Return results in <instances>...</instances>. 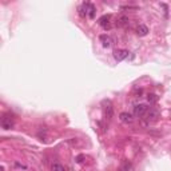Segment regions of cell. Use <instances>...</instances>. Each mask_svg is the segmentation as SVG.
Here are the masks:
<instances>
[{"label": "cell", "mask_w": 171, "mask_h": 171, "mask_svg": "<svg viewBox=\"0 0 171 171\" xmlns=\"http://www.w3.org/2000/svg\"><path fill=\"white\" fill-rule=\"evenodd\" d=\"M128 54L130 52L127 50H116V51H114V58H115V60H118V62H122V60H124L127 58Z\"/></svg>", "instance_id": "5"}, {"label": "cell", "mask_w": 171, "mask_h": 171, "mask_svg": "<svg viewBox=\"0 0 171 171\" xmlns=\"http://www.w3.org/2000/svg\"><path fill=\"white\" fill-rule=\"evenodd\" d=\"M95 12H96L95 7H94L91 3H90V6H88V18H90V19H94V18H95Z\"/></svg>", "instance_id": "12"}, {"label": "cell", "mask_w": 171, "mask_h": 171, "mask_svg": "<svg viewBox=\"0 0 171 171\" xmlns=\"http://www.w3.org/2000/svg\"><path fill=\"white\" fill-rule=\"evenodd\" d=\"M2 127L4 130H11L14 127V118L11 116V114H7V115L3 116L2 119Z\"/></svg>", "instance_id": "3"}, {"label": "cell", "mask_w": 171, "mask_h": 171, "mask_svg": "<svg viewBox=\"0 0 171 171\" xmlns=\"http://www.w3.org/2000/svg\"><path fill=\"white\" fill-rule=\"evenodd\" d=\"M110 19H111V16H110V15H103L99 20H98V23H99L104 30H108V28L111 27V24H110Z\"/></svg>", "instance_id": "6"}, {"label": "cell", "mask_w": 171, "mask_h": 171, "mask_svg": "<svg viewBox=\"0 0 171 171\" xmlns=\"http://www.w3.org/2000/svg\"><path fill=\"white\" fill-rule=\"evenodd\" d=\"M131 163H130V162H124L123 163V166H122V171H130L131 170Z\"/></svg>", "instance_id": "15"}, {"label": "cell", "mask_w": 171, "mask_h": 171, "mask_svg": "<svg viewBox=\"0 0 171 171\" xmlns=\"http://www.w3.org/2000/svg\"><path fill=\"white\" fill-rule=\"evenodd\" d=\"M99 40H100L102 46H103L104 48H110V47L112 46V39H111V36L107 35V34L100 35V36H99Z\"/></svg>", "instance_id": "4"}, {"label": "cell", "mask_w": 171, "mask_h": 171, "mask_svg": "<svg viewBox=\"0 0 171 171\" xmlns=\"http://www.w3.org/2000/svg\"><path fill=\"white\" fill-rule=\"evenodd\" d=\"M136 34L139 35V36H146L148 34V28L147 26H144V24H139L136 28Z\"/></svg>", "instance_id": "9"}, {"label": "cell", "mask_w": 171, "mask_h": 171, "mask_svg": "<svg viewBox=\"0 0 171 171\" xmlns=\"http://www.w3.org/2000/svg\"><path fill=\"white\" fill-rule=\"evenodd\" d=\"M84 159H86V156L83 155V154H80V155H78V156H76V159H75V161L78 162V163H82V162H83Z\"/></svg>", "instance_id": "16"}, {"label": "cell", "mask_w": 171, "mask_h": 171, "mask_svg": "<svg viewBox=\"0 0 171 171\" xmlns=\"http://www.w3.org/2000/svg\"><path fill=\"white\" fill-rule=\"evenodd\" d=\"M159 118V111L155 108H150L147 111V120L148 122H155Z\"/></svg>", "instance_id": "7"}, {"label": "cell", "mask_w": 171, "mask_h": 171, "mask_svg": "<svg viewBox=\"0 0 171 171\" xmlns=\"http://www.w3.org/2000/svg\"><path fill=\"white\" fill-rule=\"evenodd\" d=\"M103 112H104V118L107 120H110L114 115V107L110 100H103Z\"/></svg>", "instance_id": "1"}, {"label": "cell", "mask_w": 171, "mask_h": 171, "mask_svg": "<svg viewBox=\"0 0 171 171\" xmlns=\"http://www.w3.org/2000/svg\"><path fill=\"white\" fill-rule=\"evenodd\" d=\"M147 111H148V106L144 103L134 106V115L135 116H143L144 114H147Z\"/></svg>", "instance_id": "2"}, {"label": "cell", "mask_w": 171, "mask_h": 171, "mask_svg": "<svg viewBox=\"0 0 171 171\" xmlns=\"http://www.w3.org/2000/svg\"><path fill=\"white\" fill-rule=\"evenodd\" d=\"M147 100L150 102V103H156V102H158V96L155 95V94H148V95H147Z\"/></svg>", "instance_id": "14"}, {"label": "cell", "mask_w": 171, "mask_h": 171, "mask_svg": "<svg viewBox=\"0 0 171 171\" xmlns=\"http://www.w3.org/2000/svg\"><path fill=\"white\" fill-rule=\"evenodd\" d=\"M52 171H66V169L60 163H54L52 165Z\"/></svg>", "instance_id": "13"}, {"label": "cell", "mask_w": 171, "mask_h": 171, "mask_svg": "<svg viewBox=\"0 0 171 171\" xmlns=\"http://www.w3.org/2000/svg\"><path fill=\"white\" fill-rule=\"evenodd\" d=\"M127 24H128V18H127V16H124V15L120 16V18L116 20V26L118 27H126Z\"/></svg>", "instance_id": "11"}, {"label": "cell", "mask_w": 171, "mask_h": 171, "mask_svg": "<svg viewBox=\"0 0 171 171\" xmlns=\"http://www.w3.org/2000/svg\"><path fill=\"white\" fill-rule=\"evenodd\" d=\"M119 119L122 123H126V124H130V123H132L134 122V118L131 114H128V112H122L120 115H119Z\"/></svg>", "instance_id": "8"}, {"label": "cell", "mask_w": 171, "mask_h": 171, "mask_svg": "<svg viewBox=\"0 0 171 171\" xmlns=\"http://www.w3.org/2000/svg\"><path fill=\"white\" fill-rule=\"evenodd\" d=\"M88 6H90V3H83L82 6L79 7V15L80 16H88Z\"/></svg>", "instance_id": "10"}]
</instances>
